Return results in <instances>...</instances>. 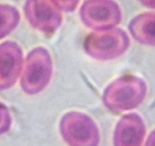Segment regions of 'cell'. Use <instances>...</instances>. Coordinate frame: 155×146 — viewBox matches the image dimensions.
<instances>
[{
  "mask_svg": "<svg viewBox=\"0 0 155 146\" xmlns=\"http://www.w3.org/2000/svg\"><path fill=\"white\" fill-rule=\"evenodd\" d=\"M23 67V53L13 41L0 44V90H5L15 84Z\"/></svg>",
  "mask_w": 155,
  "mask_h": 146,
  "instance_id": "cell-7",
  "label": "cell"
},
{
  "mask_svg": "<svg viewBox=\"0 0 155 146\" xmlns=\"http://www.w3.org/2000/svg\"><path fill=\"white\" fill-rule=\"evenodd\" d=\"M145 133V125L139 115H125L116 125L113 138L114 146H141Z\"/></svg>",
  "mask_w": 155,
  "mask_h": 146,
  "instance_id": "cell-8",
  "label": "cell"
},
{
  "mask_svg": "<svg viewBox=\"0 0 155 146\" xmlns=\"http://www.w3.org/2000/svg\"><path fill=\"white\" fill-rule=\"evenodd\" d=\"M144 146H155V129L150 134Z\"/></svg>",
  "mask_w": 155,
  "mask_h": 146,
  "instance_id": "cell-13",
  "label": "cell"
},
{
  "mask_svg": "<svg viewBox=\"0 0 155 146\" xmlns=\"http://www.w3.org/2000/svg\"><path fill=\"white\" fill-rule=\"evenodd\" d=\"M60 10L66 12H74L79 3L80 0H51Z\"/></svg>",
  "mask_w": 155,
  "mask_h": 146,
  "instance_id": "cell-12",
  "label": "cell"
},
{
  "mask_svg": "<svg viewBox=\"0 0 155 146\" xmlns=\"http://www.w3.org/2000/svg\"><path fill=\"white\" fill-rule=\"evenodd\" d=\"M12 124V117L8 107L0 102V135L6 132Z\"/></svg>",
  "mask_w": 155,
  "mask_h": 146,
  "instance_id": "cell-11",
  "label": "cell"
},
{
  "mask_svg": "<svg viewBox=\"0 0 155 146\" xmlns=\"http://www.w3.org/2000/svg\"><path fill=\"white\" fill-rule=\"evenodd\" d=\"M138 1L144 6L155 9V0H138Z\"/></svg>",
  "mask_w": 155,
  "mask_h": 146,
  "instance_id": "cell-14",
  "label": "cell"
},
{
  "mask_svg": "<svg viewBox=\"0 0 155 146\" xmlns=\"http://www.w3.org/2000/svg\"><path fill=\"white\" fill-rule=\"evenodd\" d=\"M131 34L140 44L155 47V13H142L130 22Z\"/></svg>",
  "mask_w": 155,
  "mask_h": 146,
  "instance_id": "cell-9",
  "label": "cell"
},
{
  "mask_svg": "<svg viewBox=\"0 0 155 146\" xmlns=\"http://www.w3.org/2000/svg\"><path fill=\"white\" fill-rule=\"evenodd\" d=\"M129 45L130 40L123 29L111 28L89 34L84 41V48L91 57L107 61L121 56Z\"/></svg>",
  "mask_w": 155,
  "mask_h": 146,
  "instance_id": "cell-2",
  "label": "cell"
},
{
  "mask_svg": "<svg viewBox=\"0 0 155 146\" xmlns=\"http://www.w3.org/2000/svg\"><path fill=\"white\" fill-rule=\"evenodd\" d=\"M53 75V61L48 50L37 47L28 53L22 69L21 87L28 95H36L48 85Z\"/></svg>",
  "mask_w": 155,
  "mask_h": 146,
  "instance_id": "cell-3",
  "label": "cell"
},
{
  "mask_svg": "<svg viewBox=\"0 0 155 146\" xmlns=\"http://www.w3.org/2000/svg\"><path fill=\"white\" fill-rule=\"evenodd\" d=\"M25 14L30 25L46 34H53L62 22L60 9L51 0H27Z\"/></svg>",
  "mask_w": 155,
  "mask_h": 146,
  "instance_id": "cell-6",
  "label": "cell"
},
{
  "mask_svg": "<svg viewBox=\"0 0 155 146\" xmlns=\"http://www.w3.org/2000/svg\"><path fill=\"white\" fill-rule=\"evenodd\" d=\"M61 135L70 146H98L100 132L96 123L86 114L69 112L60 121Z\"/></svg>",
  "mask_w": 155,
  "mask_h": 146,
  "instance_id": "cell-4",
  "label": "cell"
},
{
  "mask_svg": "<svg viewBox=\"0 0 155 146\" xmlns=\"http://www.w3.org/2000/svg\"><path fill=\"white\" fill-rule=\"evenodd\" d=\"M146 95L147 85L144 80L135 75H125L107 86L103 102L113 112L122 113L138 107Z\"/></svg>",
  "mask_w": 155,
  "mask_h": 146,
  "instance_id": "cell-1",
  "label": "cell"
},
{
  "mask_svg": "<svg viewBox=\"0 0 155 146\" xmlns=\"http://www.w3.org/2000/svg\"><path fill=\"white\" fill-rule=\"evenodd\" d=\"M80 17L86 27L103 31L119 25L122 12L113 0H86L80 8Z\"/></svg>",
  "mask_w": 155,
  "mask_h": 146,
  "instance_id": "cell-5",
  "label": "cell"
},
{
  "mask_svg": "<svg viewBox=\"0 0 155 146\" xmlns=\"http://www.w3.org/2000/svg\"><path fill=\"white\" fill-rule=\"evenodd\" d=\"M20 22V13L14 6L0 4V40L16 28Z\"/></svg>",
  "mask_w": 155,
  "mask_h": 146,
  "instance_id": "cell-10",
  "label": "cell"
}]
</instances>
